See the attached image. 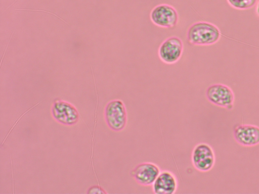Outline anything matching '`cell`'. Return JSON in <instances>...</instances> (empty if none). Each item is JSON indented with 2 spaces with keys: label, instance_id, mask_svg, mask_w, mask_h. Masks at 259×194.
<instances>
[{
  "label": "cell",
  "instance_id": "6da1fadb",
  "mask_svg": "<svg viewBox=\"0 0 259 194\" xmlns=\"http://www.w3.org/2000/svg\"><path fill=\"white\" fill-rule=\"evenodd\" d=\"M221 37L220 29L208 22H196L189 27L187 32L188 40L194 45H212L219 41Z\"/></svg>",
  "mask_w": 259,
  "mask_h": 194
},
{
  "label": "cell",
  "instance_id": "ba28073f",
  "mask_svg": "<svg viewBox=\"0 0 259 194\" xmlns=\"http://www.w3.org/2000/svg\"><path fill=\"white\" fill-rule=\"evenodd\" d=\"M160 171L157 165L146 162L137 165L131 171V174L139 184L150 186L152 185Z\"/></svg>",
  "mask_w": 259,
  "mask_h": 194
},
{
  "label": "cell",
  "instance_id": "5b68a950",
  "mask_svg": "<svg viewBox=\"0 0 259 194\" xmlns=\"http://www.w3.org/2000/svg\"><path fill=\"white\" fill-rule=\"evenodd\" d=\"M183 51V44L181 39L172 36L161 43L158 50V55L163 62L172 64L180 60Z\"/></svg>",
  "mask_w": 259,
  "mask_h": 194
},
{
  "label": "cell",
  "instance_id": "9c48e42d",
  "mask_svg": "<svg viewBox=\"0 0 259 194\" xmlns=\"http://www.w3.org/2000/svg\"><path fill=\"white\" fill-rule=\"evenodd\" d=\"M178 187V180L175 175L168 170L161 171L152 185L156 194H173Z\"/></svg>",
  "mask_w": 259,
  "mask_h": 194
},
{
  "label": "cell",
  "instance_id": "7c38bea8",
  "mask_svg": "<svg viewBox=\"0 0 259 194\" xmlns=\"http://www.w3.org/2000/svg\"><path fill=\"white\" fill-rule=\"evenodd\" d=\"M87 193H106V192L101 187L94 185L89 188Z\"/></svg>",
  "mask_w": 259,
  "mask_h": 194
},
{
  "label": "cell",
  "instance_id": "4fadbf2b",
  "mask_svg": "<svg viewBox=\"0 0 259 194\" xmlns=\"http://www.w3.org/2000/svg\"><path fill=\"white\" fill-rule=\"evenodd\" d=\"M255 12L256 15L259 17V1H257L255 5Z\"/></svg>",
  "mask_w": 259,
  "mask_h": 194
},
{
  "label": "cell",
  "instance_id": "52a82bcc",
  "mask_svg": "<svg viewBox=\"0 0 259 194\" xmlns=\"http://www.w3.org/2000/svg\"><path fill=\"white\" fill-rule=\"evenodd\" d=\"M150 18L152 22L158 26L171 28L177 24L178 15L174 7L166 4H161L152 10Z\"/></svg>",
  "mask_w": 259,
  "mask_h": 194
},
{
  "label": "cell",
  "instance_id": "277c9868",
  "mask_svg": "<svg viewBox=\"0 0 259 194\" xmlns=\"http://www.w3.org/2000/svg\"><path fill=\"white\" fill-rule=\"evenodd\" d=\"M191 161L197 170L201 172L209 171L215 163V155L212 148L206 143L197 144L192 150Z\"/></svg>",
  "mask_w": 259,
  "mask_h": 194
},
{
  "label": "cell",
  "instance_id": "8992f818",
  "mask_svg": "<svg viewBox=\"0 0 259 194\" xmlns=\"http://www.w3.org/2000/svg\"><path fill=\"white\" fill-rule=\"evenodd\" d=\"M52 112L57 121L67 125L74 124L79 118L76 109L69 103L59 99L54 100Z\"/></svg>",
  "mask_w": 259,
  "mask_h": 194
},
{
  "label": "cell",
  "instance_id": "3957f363",
  "mask_svg": "<svg viewBox=\"0 0 259 194\" xmlns=\"http://www.w3.org/2000/svg\"><path fill=\"white\" fill-rule=\"evenodd\" d=\"M206 96L212 104L231 109L235 100L234 93L227 85L216 83L209 86L206 90Z\"/></svg>",
  "mask_w": 259,
  "mask_h": 194
},
{
  "label": "cell",
  "instance_id": "8fae6325",
  "mask_svg": "<svg viewBox=\"0 0 259 194\" xmlns=\"http://www.w3.org/2000/svg\"><path fill=\"white\" fill-rule=\"evenodd\" d=\"M233 8L239 10L250 9L254 7L258 0H226Z\"/></svg>",
  "mask_w": 259,
  "mask_h": 194
},
{
  "label": "cell",
  "instance_id": "7a4b0ae2",
  "mask_svg": "<svg viewBox=\"0 0 259 194\" xmlns=\"http://www.w3.org/2000/svg\"><path fill=\"white\" fill-rule=\"evenodd\" d=\"M105 117L111 129L115 131L122 130L127 120V111L123 102L120 100L110 101L105 107Z\"/></svg>",
  "mask_w": 259,
  "mask_h": 194
},
{
  "label": "cell",
  "instance_id": "30bf717a",
  "mask_svg": "<svg viewBox=\"0 0 259 194\" xmlns=\"http://www.w3.org/2000/svg\"><path fill=\"white\" fill-rule=\"evenodd\" d=\"M234 136L242 146H255L259 143V127L253 125H239L234 129Z\"/></svg>",
  "mask_w": 259,
  "mask_h": 194
}]
</instances>
